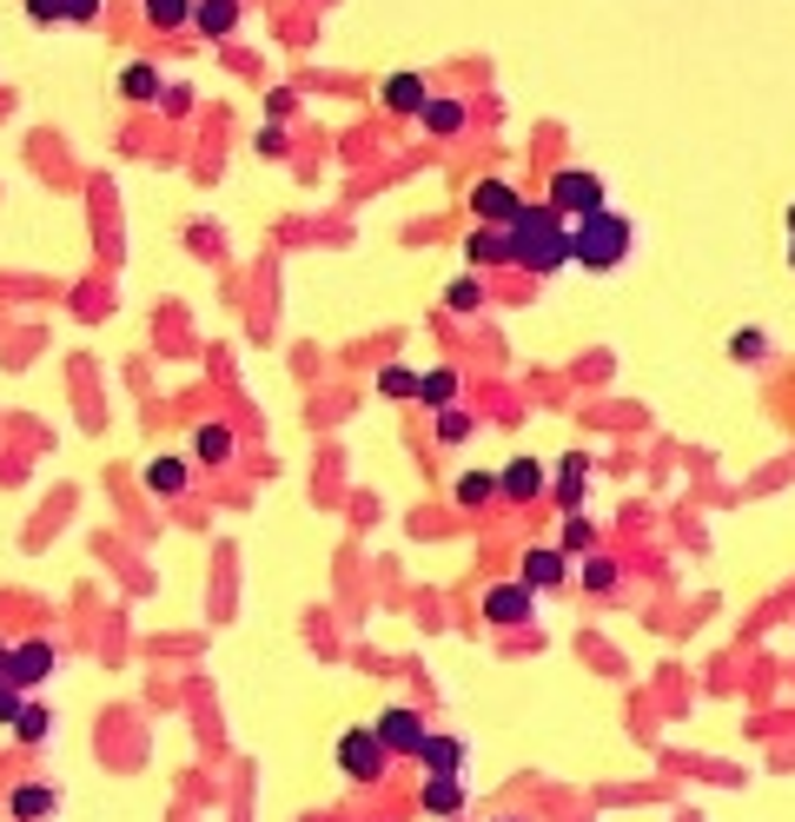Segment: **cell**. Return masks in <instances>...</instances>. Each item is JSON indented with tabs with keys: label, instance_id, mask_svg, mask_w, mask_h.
Instances as JSON below:
<instances>
[{
	"label": "cell",
	"instance_id": "15",
	"mask_svg": "<svg viewBox=\"0 0 795 822\" xmlns=\"http://www.w3.org/2000/svg\"><path fill=\"white\" fill-rule=\"evenodd\" d=\"M564 571H571V564H564V551H531V558H524V584H531V591L564 584Z\"/></svg>",
	"mask_w": 795,
	"mask_h": 822
},
{
	"label": "cell",
	"instance_id": "29",
	"mask_svg": "<svg viewBox=\"0 0 795 822\" xmlns=\"http://www.w3.org/2000/svg\"><path fill=\"white\" fill-rule=\"evenodd\" d=\"M13 730H20L27 743H40V737H46V710H40V704H27V710L13 717Z\"/></svg>",
	"mask_w": 795,
	"mask_h": 822
},
{
	"label": "cell",
	"instance_id": "24",
	"mask_svg": "<svg viewBox=\"0 0 795 822\" xmlns=\"http://www.w3.org/2000/svg\"><path fill=\"white\" fill-rule=\"evenodd\" d=\"M484 498H498V478L491 471H464L458 478V504H484Z\"/></svg>",
	"mask_w": 795,
	"mask_h": 822
},
{
	"label": "cell",
	"instance_id": "21",
	"mask_svg": "<svg viewBox=\"0 0 795 822\" xmlns=\"http://www.w3.org/2000/svg\"><path fill=\"white\" fill-rule=\"evenodd\" d=\"M192 7H199V0H146V20H153V27H186Z\"/></svg>",
	"mask_w": 795,
	"mask_h": 822
},
{
	"label": "cell",
	"instance_id": "7",
	"mask_svg": "<svg viewBox=\"0 0 795 822\" xmlns=\"http://www.w3.org/2000/svg\"><path fill=\"white\" fill-rule=\"evenodd\" d=\"M378 737H385V750H398V757H418L431 730H425V717H418V710H385V717H378Z\"/></svg>",
	"mask_w": 795,
	"mask_h": 822
},
{
	"label": "cell",
	"instance_id": "17",
	"mask_svg": "<svg viewBox=\"0 0 795 822\" xmlns=\"http://www.w3.org/2000/svg\"><path fill=\"white\" fill-rule=\"evenodd\" d=\"M418 119H425L431 133H464V100H444V93H431Z\"/></svg>",
	"mask_w": 795,
	"mask_h": 822
},
{
	"label": "cell",
	"instance_id": "22",
	"mask_svg": "<svg viewBox=\"0 0 795 822\" xmlns=\"http://www.w3.org/2000/svg\"><path fill=\"white\" fill-rule=\"evenodd\" d=\"M7 810H13L20 822L46 816V810H53V790H13V797H7Z\"/></svg>",
	"mask_w": 795,
	"mask_h": 822
},
{
	"label": "cell",
	"instance_id": "2",
	"mask_svg": "<svg viewBox=\"0 0 795 822\" xmlns=\"http://www.w3.org/2000/svg\"><path fill=\"white\" fill-rule=\"evenodd\" d=\"M577 266H590V272H617L624 259H630V219L624 212H590V219H577Z\"/></svg>",
	"mask_w": 795,
	"mask_h": 822
},
{
	"label": "cell",
	"instance_id": "1",
	"mask_svg": "<svg viewBox=\"0 0 795 822\" xmlns=\"http://www.w3.org/2000/svg\"><path fill=\"white\" fill-rule=\"evenodd\" d=\"M571 259H577V239L564 232V212H557V206H524V212L511 219V266L551 279V272H564Z\"/></svg>",
	"mask_w": 795,
	"mask_h": 822
},
{
	"label": "cell",
	"instance_id": "38",
	"mask_svg": "<svg viewBox=\"0 0 795 822\" xmlns=\"http://www.w3.org/2000/svg\"><path fill=\"white\" fill-rule=\"evenodd\" d=\"M789 266H795V246H789Z\"/></svg>",
	"mask_w": 795,
	"mask_h": 822
},
{
	"label": "cell",
	"instance_id": "4",
	"mask_svg": "<svg viewBox=\"0 0 795 822\" xmlns=\"http://www.w3.org/2000/svg\"><path fill=\"white\" fill-rule=\"evenodd\" d=\"M385 757H391V750H385L378 724H372V730H345V737H338V763H345V777H352V783H378V777H385Z\"/></svg>",
	"mask_w": 795,
	"mask_h": 822
},
{
	"label": "cell",
	"instance_id": "6",
	"mask_svg": "<svg viewBox=\"0 0 795 822\" xmlns=\"http://www.w3.org/2000/svg\"><path fill=\"white\" fill-rule=\"evenodd\" d=\"M46 670H53V644H46V637H27V644H13V657H7V684H13V690H33V684H46Z\"/></svg>",
	"mask_w": 795,
	"mask_h": 822
},
{
	"label": "cell",
	"instance_id": "11",
	"mask_svg": "<svg viewBox=\"0 0 795 822\" xmlns=\"http://www.w3.org/2000/svg\"><path fill=\"white\" fill-rule=\"evenodd\" d=\"M464 252H471V266H504L511 259V226H478Z\"/></svg>",
	"mask_w": 795,
	"mask_h": 822
},
{
	"label": "cell",
	"instance_id": "33",
	"mask_svg": "<svg viewBox=\"0 0 795 822\" xmlns=\"http://www.w3.org/2000/svg\"><path fill=\"white\" fill-rule=\"evenodd\" d=\"M33 20H66V0H27Z\"/></svg>",
	"mask_w": 795,
	"mask_h": 822
},
{
	"label": "cell",
	"instance_id": "37",
	"mask_svg": "<svg viewBox=\"0 0 795 822\" xmlns=\"http://www.w3.org/2000/svg\"><path fill=\"white\" fill-rule=\"evenodd\" d=\"M789 232H795V206H789Z\"/></svg>",
	"mask_w": 795,
	"mask_h": 822
},
{
	"label": "cell",
	"instance_id": "36",
	"mask_svg": "<svg viewBox=\"0 0 795 822\" xmlns=\"http://www.w3.org/2000/svg\"><path fill=\"white\" fill-rule=\"evenodd\" d=\"M7 657H13V651H7V644H0V677H7Z\"/></svg>",
	"mask_w": 795,
	"mask_h": 822
},
{
	"label": "cell",
	"instance_id": "20",
	"mask_svg": "<svg viewBox=\"0 0 795 822\" xmlns=\"http://www.w3.org/2000/svg\"><path fill=\"white\" fill-rule=\"evenodd\" d=\"M584 478H590V458H584V451H571V458L557 465V491H564V504H577V498H584Z\"/></svg>",
	"mask_w": 795,
	"mask_h": 822
},
{
	"label": "cell",
	"instance_id": "32",
	"mask_svg": "<svg viewBox=\"0 0 795 822\" xmlns=\"http://www.w3.org/2000/svg\"><path fill=\"white\" fill-rule=\"evenodd\" d=\"M20 710H27V704H20V690H13V684H7V677H0V724H13V717H20Z\"/></svg>",
	"mask_w": 795,
	"mask_h": 822
},
{
	"label": "cell",
	"instance_id": "28",
	"mask_svg": "<svg viewBox=\"0 0 795 822\" xmlns=\"http://www.w3.org/2000/svg\"><path fill=\"white\" fill-rule=\"evenodd\" d=\"M438 438H444V445H458V438H471V418H464L458 405H451V412H438Z\"/></svg>",
	"mask_w": 795,
	"mask_h": 822
},
{
	"label": "cell",
	"instance_id": "10",
	"mask_svg": "<svg viewBox=\"0 0 795 822\" xmlns=\"http://www.w3.org/2000/svg\"><path fill=\"white\" fill-rule=\"evenodd\" d=\"M378 93H385V106H391V113H425V100H431L418 73H391V80H385Z\"/></svg>",
	"mask_w": 795,
	"mask_h": 822
},
{
	"label": "cell",
	"instance_id": "8",
	"mask_svg": "<svg viewBox=\"0 0 795 822\" xmlns=\"http://www.w3.org/2000/svg\"><path fill=\"white\" fill-rule=\"evenodd\" d=\"M498 491H504L511 504H531V498L544 491V465H537V458H517V465H504V471H498Z\"/></svg>",
	"mask_w": 795,
	"mask_h": 822
},
{
	"label": "cell",
	"instance_id": "5",
	"mask_svg": "<svg viewBox=\"0 0 795 822\" xmlns=\"http://www.w3.org/2000/svg\"><path fill=\"white\" fill-rule=\"evenodd\" d=\"M471 212H478L484 226H511V219L524 212V199H517V186H511V179H478V193H471Z\"/></svg>",
	"mask_w": 795,
	"mask_h": 822
},
{
	"label": "cell",
	"instance_id": "18",
	"mask_svg": "<svg viewBox=\"0 0 795 822\" xmlns=\"http://www.w3.org/2000/svg\"><path fill=\"white\" fill-rule=\"evenodd\" d=\"M146 485H153L159 498H179V491H186V458H153Z\"/></svg>",
	"mask_w": 795,
	"mask_h": 822
},
{
	"label": "cell",
	"instance_id": "34",
	"mask_svg": "<svg viewBox=\"0 0 795 822\" xmlns=\"http://www.w3.org/2000/svg\"><path fill=\"white\" fill-rule=\"evenodd\" d=\"M66 20H80V27L100 20V0H66Z\"/></svg>",
	"mask_w": 795,
	"mask_h": 822
},
{
	"label": "cell",
	"instance_id": "14",
	"mask_svg": "<svg viewBox=\"0 0 795 822\" xmlns=\"http://www.w3.org/2000/svg\"><path fill=\"white\" fill-rule=\"evenodd\" d=\"M425 810L444 816V822H458V810H464V783H458V777H431V783H425Z\"/></svg>",
	"mask_w": 795,
	"mask_h": 822
},
{
	"label": "cell",
	"instance_id": "27",
	"mask_svg": "<svg viewBox=\"0 0 795 822\" xmlns=\"http://www.w3.org/2000/svg\"><path fill=\"white\" fill-rule=\"evenodd\" d=\"M378 392H391V398H405V392H418V378H411L405 365H385V372H378Z\"/></svg>",
	"mask_w": 795,
	"mask_h": 822
},
{
	"label": "cell",
	"instance_id": "13",
	"mask_svg": "<svg viewBox=\"0 0 795 822\" xmlns=\"http://www.w3.org/2000/svg\"><path fill=\"white\" fill-rule=\"evenodd\" d=\"M232 20H239V0H199V7H192V27H199L206 40H226Z\"/></svg>",
	"mask_w": 795,
	"mask_h": 822
},
{
	"label": "cell",
	"instance_id": "9",
	"mask_svg": "<svg viewBox=\"0 0 795 822\" xmlns=\"http://www.w3.org/2000/svg\"><path fill=\"white\" fill-rule=\"evenodd\" d=\"M484 617H491V624H524V617H531V584H498V591H484Z\"/></svg>",
	"mask_w": 795,
	"mask_h": 822
},
{
	"label": "cell",
	"instance_id": "25",
	"mask_svg": "<svg viewBox=\"0 0 795 822\" xmlns=\"http://www.w3.org/2000/svg\"><path fill=\"white\" fill-rule=\"evenodd\" d=\"M484 305V285L478 279H451V312H478Z\"/></svg>",
	"mask_w": 795,
	"mask_h": 822
},
{
	"label": "cell",
	"instance_id": "26",
	"mask_svg": "<svg viewBox=\"0 0 795 822\" xmlns=\"http://www.w3.org/2000/svg\"><path fill=\"white\" fill-rule=\"evenodd\" d=\"M153 106H159V113H172V119H179V113H186V106H192V86H179V80H172V86H159V100H153Z\"/></svg>",
	"mask_w": 795,
	"mask_h": 822
},
{
	"label": "cell",
	"instance_id": "31",
	"mask_svg": "<svg viewBox=\"0 0 795 822\" xmlns=\"http://www.w3.org/2000/svg\"><path fill=\"white\" fill-rule=\"evenodd\" d=\"M584 584H590V591H610V584H617V564H610V558H590V564H584Z\"/></svg>",
	"mask_w": 795,
	"mask_h": 822
},
{
	"label": "cell",
	"instance_id": "16",
	"mask_svg": "<svg viewBox=\"0 0 795 822\" xmlns=\"http://www.w3.org/2000/svg\"><path fill=\"white\" fill-rule=\"evenodd\" d=\"M159 86H166V80H159L146 60H126V66H119V93H126V100H159Z\"/></svg>",
	"mask_w": 795,
	"mask_h": 822
},
{
	"label": "cell",
	"instance_id": "23",
	"mask_svg": "<svg viewBox=\"0 0 795 822\" xmlns=\"http://www.w3.org/2000/svg\"><path fill=\"white\" fill-rule=\"evenodd\" d=\"M192 451H199V458H206V465H219V458H226V451H232V431H226V425H206V431H199V438H192Z\"/></svg>",
	"mask_w": 795,
	"mask_h": 822
},
{
	"label": "cell",
	"instance_id": "12",
	"mask_svg": "<svg viewBox=\"0 0 795 822\" xmlns=\"http://www.w3.org/2000/svg\"><path fill=\"white\" fill-rule=\"evenodd\" d=\"M418 757L431 763V777H458V770H464V743H458V737H438V730L425 737V750H418Z\"/></svg>",
	"mask_w": 795,
	"mask_h": 822
},
{
	"label": "cell",
	"instance_id": "35",
	"mask_svg": "<svg viewBox=\"0 0 795 822\" xmlns=\"http://www.w3.org/2000/svg\"><path fill=\"white\" fill-rule=\"evenodd\" d=\"M564 544H571V551H584V544H590V524H584V518H571V531H564Z\"/></svg>",
	"mask_w": 795,
	"mask_h": 822
},
{
	"label": "cell",
	"instance_id": "19",
	"mask_svg": "<svg viewBox=\"0 0 795 822\" xmlns=\"http://www.w3.org/2000/svg\"><path fill=\"white\" fill-rule=\"evenodd\" d=\"M418 398H425L431 412H451V398H458V378H451V372H425V378H418Z\"/></svg>",
	"mask_w": 795,
	"mask_h": 822
},
{
	"label": "cell",
	"instance_id": "30",
	"mask_svg": "<svg viewBox=\"0 0 795 822\" xmlns=\"http://www.w3.org/2000/svg\"><path fill=\"white\" fill-rule=\"evenodd\" d=\"M730 352H736L743 365H756V358L770 352V339H763V332H736V345H730Z\"/></svg>",
	"mask_w": 795,
	"mask_h": 822
},
{
	"label": "cell",
	"instance_id": "3",
	"mask_svg": "<svg viewBox=\"0 0 795 822\" xmlns=\"http://www.w3.org/2000/svg\"><path fill=\"white\" fill-rule=\"evenodd\" d=\"M604 179L597 173H584V166H564L557 179H551V206L557 212H577V219H590V212H604Z\"/></svg>",
	"mask_w": 795,
	"mask_h": 822
}]
</instances>
